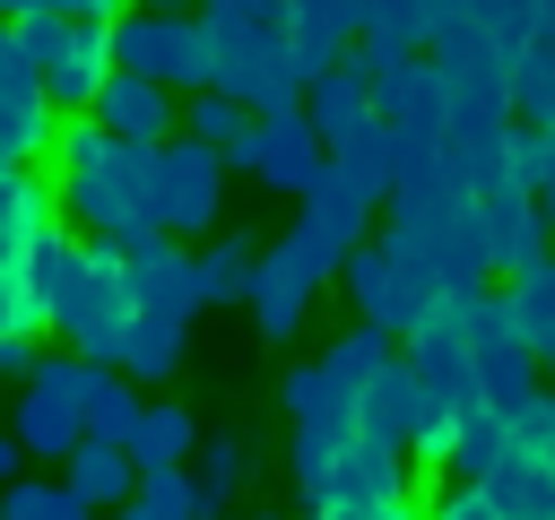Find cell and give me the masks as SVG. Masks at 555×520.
Listing matches in <instances>:
<instances>
[{"label": "cell", "mask_w": 555, "mask_h": 520, "mask_svg": "<svg viewBox=\"0 0 555 520\" xmlns=\"http://www.w3.org/2000/svg\"><path fill=\"white\" fill-rule=\"evenodd\" d=\"M43 165H52L61 234H78V243H121V234L156 225V217H147V147L104 139L87 113L52 130V156H43Z\"/></svg>", "instance_id": "6da1fadb"}, {"label": "cell", "mask_w": 555, "mask_h": 520, "mask_svg": "<svg viewBox=\"0 0 555 520\" xmlns=\"http://www.w3.org/2000/svg\"><path fill=\"white\" fill-rule=\"evenodd\" d=\"M199 43H208V87L234 95L251 121L304 104V78L286 61V9L278 0H208L199 9Z\"/></svg>", "instance_id": "7a4b0ae2"}, {"label": "cell", "mask_w": 555, "mask_h": 520, "mask_svg": "<svg viewBox=\"0 0 555 520\" xmlns=\"http://www.w3.org/2000/svg\"><path fill=\"white\" fill-rule=\"evenodd\" d=\"M130 286H121V269H113V251L104 243H78L69 251V269L52 277V295H43V329L78 355V364H95V373H113L121 364V338H130Z\"/></svg>", "instance_id": "3957f363"}, {"label": "cell", "mask_w": 555, "mask_h": 520, "mask_svg": "<svg viewBox=\"0 0 555 520\" xmlns=\"http://www.w3.org/2000/svg\"><path fill=\"white\" fill-rule=\"evenodd\" d=\"M26 69H35V95L52 104V121H78L95 104V87L113 78V35L104 26H78V17H9Z\"/></svg>", "instance_id": "277c9868"}, {"label": "cell", "mask_w": 555, "mask_h": 520, "mask_svg": "<svg viewBox=\"0 0 555 520\" xmlns=\"http://www.w3.org/2000/svg\"><path fill=\"white\" fill-rule=\"evenodd\" d=\"M113 69L121 78H147L165 87L173 104L208 87V43H199V17H165V9H130L113 26Z\"/></svg>", "instance_id": "5b68a950"}, {"label": "cell", "mask_w": 555, "mask_h": 520, "mask_svg": "<svg viewBox=\"0 0 555 520\" xmlns=\"http://www.w3.org/2000/svg\"><path fill=\"white\" fill-rule=\"evenodd\" d=\"M217 208H225V156L191 147L182 130L165 147H147V217H156V234H173V243L182 234H208Z\"/></svg>", "instance_id": "8992f818"}, {"label": "cell", "mask_w": 555, "mask_h": 520, "mask_svg": "<svg viewBox=\"0 0 555 520\" xmlns=\"http://www.w3.org/2000/svg\"><path fill=\"white\" fill-rule=\"evenodd\" d=\"M356 243H373V208H364L338 173H321V182L295 199V225L278 234V251L304 269V286H330V277H338V260H347Z\"/></svg>", "instance_id": "52a82bcc"}, {"label": "cell", "mask_w": 555, "mask_h": 520, "mask_svg": "<svg viewBox=\"0 0 555 520\" xmlns=\"http://www.w3.org/2000/svg\"><path fill=\"white\" fill-rule=\"evenodd\" d=\"M104 251H113V269H121V286H130V312H139V321H173V329H191V321H199L191 251H182L173 234L139 225V234H121V243H104Z\"/></svg>", "instance_id": "ba28073f"}, {"label": "cell", "mask_w": 555, "mask_h": 520, "mask_svg": "<svg viewBox=\"0 0 555 520\" xmlns=\"http://www.w3.org/2000/svg\"><path fill=\"white\" fill-rule=\"evenodd\" d=\"M225 165H243L251 182H269V191H286V199H304V191L330 173V156H321V139L304 130V113H269V121H251V130L225 147Z\"/></svg>", "instance_id": "9c48e42d"}, {"label": "cell", "mask_w": 555, "mask_h": 520, "mask_svg": "<svg viewBox=\"0 0 555 520\" xmlns=\"http://www.w3.org/2000/svg\"><path fill=\"white\" fill-rule=\"evenodd\" d=\"M373 503H416L408 451H382V442L347 433L338 459H330V477H321V494H312V520H321V511H373Z\"/></svg>", "instance_id": "30bf717a"}, {"label": "cell", "mask_w": 555, "mask_h": 520, "mask_svg": "<svg viewBox=\"0 0 555 520\" xmlns=\"http://www.w3.org/2000/svg\"><path fill=\"white\" fill-rule=\"evenodd\" d=\"M477 234H486V277H520V269H538L555 251V234L538 225V199L512 191V182L477 199Z\"/></svg>", "instance_id": "8fae6325"}, {"label": "cell", "mask_w": 555, "mask_h": 520, "mask_svg": "<svg viewBox=\"0 0 555 520\" xmlns=\"http://www.w3.org/2000/svg\"><path fill=\"white\" fill-rule=\"evenodd\" d=\"M173 113H182V104H173L165 87L121 78V69H113V78L95 87V104H87V121H95L104 139H121V147H165V139H173Z\"/></svg>", "instance_id": "7c38bea8"}, {"label": "cell", "mask_w": 555, "mask_h": 520, "mask_svg": "<svg viewBox=\"0 0 555 520\" xmlns=\"http://www.w3.org/2000/svg\"><path fill=\"white\" fill-rule=\"evenodd\" d=\"M243 303H251V329L278 347V338H295V329H304V312H312V286H304V269H295V260L269 243V251H251Z\"/></svg>", "instance_id": "4fadbf2b"}, {"label": "cell", "mask_w": 555, "mask_h": 520, "mask_svg": "<svg viewBox=\"0 0 555 520\" xmlns=\"http://www.w3.org/2000/svg\"><path fill=\"white\" fill-rule=\"evenodd\" d=\"M304 130L321 139V156L338 147V139H356L364 121H373V87H364V69L356 61H338V69H321V78H304Z\"/></svg>", "instance_id": "5bb4252c"}, {"label": "cell", "mask_w": 555, "mask_h": 520, "mask_svg": "<svg viewBox=\"0 0 555 520\" xmlns=\"http://www.w3.org/2000/svg\"><path fill=\"white\" fill-rule=\"evenodd\" d=\"M347 43H356V9H347V0H295V9H286V61H295V78L338 69Z\"/></svg>", "instance_id": "9a60e30c"}, {"label": "cell", "mask_w": 555, "mask_h": 520, "mask_svg": "<svg viewBox=\"0 0 555 520\" xmlns=\"http://www.w3.org/2000/svg\"><path fill=\"white\" fill-rule=\"evenodd\" d=\"M555 260V251H546ZM520 269V277H503V312H512V338L529 347V364L555 381V269Z\"/></svg>", "instance_id": "2e32d148"}, {"label": "cell", "mask_w": 555, "mask_h": 520, "mask_svg": "<svg viewBox=\"0 0 555 520\" xmlns=\"http://www.w3.org/2000/svg\"><path fill=\"white\" fill-rule=\"evenodd\" d=\"M330 173H338L364 208H390V191H399V139H390L382 121H364L356 139H338V147H330Z\"/></svg>", "instance_id": "e0dca14e"}, {"label": "cell", "mask_w": 555, "mask_h": 520, "mask_svg": "<svg viewBox=\"0 0 555 520\" xmlns=\"http://www.w3.org/2000/svg\"><path fill=\"white\" fill-rule=\"evenodd\" d=\"M43 234H61L52 182H43V173H9V165H0V260H26Z\"/></svg>", "instance_id": "ac0fdd59"}, {"label": "cell", "mask_w": 555, "mask_h": 520, "mask_svg": "<svg viewBox=\"0 0 555 520\" xmlns=\"http://www.w3.org/2000/svg\"><path fill=\"white\" fill-rule=\"evenodd\" d=\"M191 451H199V425H191V407L182 399H147L139 407V433H130V468L139 477H156V468H191Z\"/></svg>", "instance_id": "d6986e66"}, {"label": "cell", "mask_w": 555, "mask_h": 520, "mask_svg": "<svg viewBox=\"0 0 555 520\" xmlns=\"http://www.w3.org/2000/svg\"><path fill=\"white\" fill-rule=\"evenodd\" d=\"M486 511L494 520H555V468L546 459H520V451H503L494 468H486Z\"/></svg>", "instance_id": "ffe728a7"}, {"label": "cell", "mask_w": 555, "mask_h": 520, "mask_svg": "<svg viewBox=\"0 0 555 520\" xmlns=\"http://www.w3.org/2000/svg\"><path fill=\"white\" fill-rule=\"evenodd\" d=\"M61 485H69V494H78V511L95 520V511H121V503H130L139 468H130L121 451H104V442H78V451L61 459Z\"/></svg>", "instance_id": "44dd1931"}, {"label": "cell", "mask_w": 555, "mask_h": 520, "mask_svg": "<svg viewBox=\"0 0 555 520\" xmlns=\"http://www.w3.org/2000/svg\"><path fill=\"white\" fill-rule=\"evenodd\" d=\"M9 442H17L26 459H69V451L87 442V425H78V407H69V399L26 390V399H17V416H9Z\"/></svg>", "instance_id": "7402d4cb"}, {"label": "cell", "mask_w": 555, "mask_h": 520, "mask_svg": "<svg viewBox=\"0 0 555 520\" xmlns=\"http://www.w3.org/2000/svg\"><path fill=\"white\" fill-rule=\"evenodd\" d=\"M191 494H199V520H217L225 503H234V485L251 477V442L243 433H199V451H191Z\"/></svg>", "instance_id": "603a6c76"}, {"label": "cell", "mask_w": 555, "mask_h": 520, "mask_svg": "<svg viewBox=\"0 0 555 520\" xmlns=\"http://www.w3.org/2000/svg\"><path fill=\"white\" fill-rule=\"evenodd\" d=\"M546 390V373L529 364V347H486L477 355V407L486 416H512V407H529Z\"/></svg>", "instance_id": "cb8c5ba5"}, {"label": "cell", "mask_w": 555, "mask_h": 520, "mask_svg": "<svg viewBox=\"0 0 555 520\" xmlns=\"http://www.w3.org/2000/svg\"><path fill=\"white\" fill-rule=\"evenodd\" d=\"M503 459V416H486V407H460L451 416V442H442V468H451V485H486V468Z\"/></svg>", "instance_id": "d4e9b609"}, {"label": "cell", "mask_w": 555, "mask_h": 520, "mask_svg": "<svg viewBox=\"0 0 555 520\" xmlns=\"http://www.w3.org/2000/svg\"><path fill=\"white\" fill-rule=\"evenodd\" d=\"M173 130L191 139V147H208V156H225L243 130H251V113L234 104V95H217V87H199V95H182V113H173Z\"/></svg>", "instance_id": "484cf974"}, {"label": "cell", "mask_w": 555, "mask_h": 520, "mask_svg": "<svg viewBox=\"0 0 555 520\" xmlns=\"http://www.w3.org/2000/svg\"><path fill=\"white\" fill-rule=\"evenodd\" d=\"M243 277H251V243H243V234H217L208 251H191V295H199V312H208V303H243Z\"/></svg>", "instance_id": "4316f807"}, {"label": "cell", "mask_w": 555, "mask_h": 520, "mask_svg": "<svg viewBox=\"0 0 555 520\" xmlns=\"http://www.w3.org/2000/svg\"><path fill=\"white\" fill-rule=\"evenodd\" d=\"M139 390L121 381V373H104L95 390H87V407H78V425H87V442H104V451H130V433H139Z\"/></svg>", "instance_id": "83f0119b"}, {"label": "cell", "mask_w": 555, "mask_h": 520, "mask_svg": "<svg viewBox=\"0 0 555 520\" xmlns=\"http://www.w3.org/2000/svg\"><path fill=\"white\" fill-rule=\"evenodd\" d=\"M338 286H347L356 321L382 329V312H390V251H382V243H356V251L338 260ZM382 338H390V329H382Z\"/></svg>", "instance_id": "f1b7e54d"}, {"label": "cell", "mask_w": 555, "mask_h": 520, "mask_svg": "<svg viewBox=\"0 0 555 520\" xmlns=\"http://www.w3.org/2000/svg\"><path fill=\"white\" fill-rule=\"evenodd\" d=\"M182 338H191V329H173V321H130V338H121V364H113V373H121L130 390H139V381H165V373L182 364Z\"/></svg>", "instance_id": "f546056e"}, {"label": "cell", "mask_w": 555, "mask_h": 520, "mask_svg": "<svg viewBox=\"0 0 555 520\" xmlns=\"http://www.w3.org/2000/svg\"><path fill=\"white\" fill-rule=\"evenodd\" d=\"M503 95H512V121H538V130H555V52L520 43V52H512V78H503Z\"/></svg>", "instance_id": "4dcf8cb0"}, {"label": "cell", "mask_w": 555, "mask_h": 520, "mask_svg": "<svg viewBox=\"0 0 555 520\" xmlns=\"http://www.w3.org/2000/svg\"><path fill=\"white\" fill-rule=\"evenodd\" d=\"M503 182L538 199V191L555 182V130H538V121H512V139H503Z\"/></svg>", "instance_id": "1f68e13d"}, {"label": "cell", "mask_w": 555, "mask_h": 520, "mask_svg": "<svg viewBox=\"0 0 555 520\" xmlns=\"http://www.w3.org/2000/svg\"><path fill=\"white\" fill-rule=\"evenodd\" d=\"M130 520H199V494H191V477L182 468H156V477H139L130 485V503H121Z\"/></svg>", "instance_id": "d6a6232c"}, {"label": "cell", "mask_w": 555, "mask_h": 520, "mask_svg": "<svg viewBox=\"0 0 555 520\" xmlns=\"http://www.w3.org/2000/svg\"><path fill=\"white\" fill-rule=\"evenodd\" d=\"M0 520H87V511L61 477H17V485H0Z\"/></svg>", "instance_id": "836d02e7"}, {"label": "cell", "mask_w": 555, "mask_h": 520, "mask_svg": "<svg viewBox=\"0 0 555 520\" xmlns=\"http://www.w3.org/2000/svg\"><path fill=\"white\" fill-rule=\"evenodd\" d=\"M95 381H104V373H95V364H78V355L61 347V355H35V381H26V390H43V399H69V407H87V390H95Z\"/></svg>", "instance_id": "e575fe53"}, {"label": "cell", "mask_w": 555, "mask_h": 520, "mask_svg": "<svg viewBox=\"0 0 555 520\" xmlns=\"http://www.w3.org/2000/svg\"><path fill=\"white\" fill-rule=\"evenodd\" d=\"M43 329V312L17 295V277H9V260H0V338H35Z\"/></svg>", "instance_id": "d590c367"}, {"label": "cell", "mask_w": 555, "mask_h": 520, "mask_svg": "<svg viewBox=\"0 0 555 520\" xmlns=\"http://www.w3.org/2000/svg\"><path fill=\"white\" fill-rule=\"evenodd\" d=\"M425 520H494V511H486V494H477V485H442V503H434Z\"/></svg>", "instance_id": "8d00e7d4"}, {"label": "cell", "mask_w": 555, "mask_h": 520, "mask_svg": "<svg viewBox=\"0 0 555 520\" xmlns=\"http://www.w3.org/2000/svg\"><path fill=\"white\" fill-rule=\"evenodd\" d=\"M61 17H78V26H104V35H113V26L130 17V0H61Z\"/></svg>", "instance_id": "74e56055"}, {"label": "cell", "mask_w": 555, "mask_h": 520, "mask_svg": "<svg viewBox=\"0 0 555 520\" xmlns=\"http://www.w3.org/2000/svg\"><path fill=\"white\" fill-rule=\"evenodd\" d=\"M0 373L9 381H35V338H0Z\"/></svg>", "instance_id": "f35d334b"}, {"label": "cell", "mask_w": 555, "mask_h": 520, "mask_svg": "<svg viewBox=\"0 0 555 520\" xmlns=\"http://www.w3.org/2000/svg\"><path fill=\"white\" fill-rule=\"evenodd\" d=\"M17 477H26V451H17L9 433H0V485H17Z\"/></svg>", "instance_id": "ab89813d"}, {"label": "cell", "mask_w": 555, "mask_h": 520, "mask_svg": "<svg viewBox=\"0 0 555 520\" xmlns=\"http://www.w3.org/2000/svg\"><path fill=\"white\" fill-rule=\"evenodd\" d=\"M26 69V52H17V35H9V17H0V78H17Z\"/></svg>", "instance_id": "60d3db41"}, {"label": "cell", "mask_w": 555, "mask_h": 520, "mask_svg": "<svg viewBox=\"0 0 555 520\" xmlns=\"http://www.w3.org/2000/svg\"><path fill=\"white\" fill-rule=\"evenodd\" d=\"M529 43H538V52H555V0H538V26H529Z\"/></svg>", "instance_id": "b9f144b4"}, {"label": "cell", "mask_w": 555, "mask_h": 520, "mask_svg": "<svg viewBox=\"0 0 555 520\" xmlns=\"http://www.w3.org/2000/svg\"><path fill=\"white\" fill-rule=\"evenodd\" d=\"M9 17H61V0H0Z\"/></svg>", "instance_id": "7bdbcfd3"}, {"label": "cell", "mask_w": 555, "mask_h": 520, "mask_svg": "<svg viewBox=\"0 0 555 520\" xmlns=\"http://www.w3.org/2000/svg\"><path fill=\"white\" fill-rule=\"evenodd\" d=\"M434 9H442V17H468V0H434Z\"/></svg>", "instance_id": "ee69618b"}, {"label": "cell", "mask_w": 555, "mask_h": 520, "mask_svg": "<svg viewBox=\"0 0 555 520\" xmlns=\"http://www.w3.org/2000/svg\"><path fill=\"white\" fill-rule=\"evenodd\" d=\"M251 520H278V511H251Z\"/></svg>", "instance_id": "f6af8a7d"}, {"label": "cell", "mask_w": 555, "mask_h": 520, "mask_svg": "<svg viewBox=\"0 0 555 520\" xmlns=\"http://www.w3.org/2000/svg\"><path fill=\"white\" fill-rule=\"evenodd\" d=\"M546 468H555V451H546Z\"/></svg>", "instance_id": "bcb514c9"}, {"label": "cell", "mask_w": 555, "mask_h": 520, "mask_svg": "<svg viewBox=\"0 0 555 520\" xmlns=\"http://www.w3.org/2000/svg\"><path fill=\"white\" fill-rule=\"evenodd\" d=\"M113 520H130V511H113Z\"/></svg>", "instance_id": "7dc6e473"}, {"label": "cell", "mask_w": 555, "mask_h": 520, "mask_svg": "<svg viewBox=\"0 0 555 520\" xmlns=\"http://www.w3.org/2000/svg\"><path fill=\"white\" fill-rule=\"evenodd\" d=\"M278 9H295V0H278Z\"/></svg>", "instance_id": "c3c4849f"}, {"label": "cell", "mask_w": 555, "mask_h": 520, "mask_svg": "<svg viewBox=\"0 0 555 520\" xmlns=\"http://www.w3.org/2000/svg\"><path fill=\"white\" fill-rule=\"evenodd\" d=\"M546 269H555V260H546Z\"/></svg>", "instance_id": "681fc988"}, {"label": "cell", "mask_w": 555, "mask_h": 520, "mask_svg": "<svg viewBox=\"0 0 555 520\" xmlns=\"http://www.w3.org/2000/svg\"><path fill=\"white\" fill-rule=\"evenodd\" d=\"M0 17H9V9H0Z\"/></svg>", "instance_id": "f907efd6"}, {"label": "cell", "mask_w": 555, "mask_h": 520, "mask_svg": "<svg viewBox=\"0 0 555 520\" xmlns=\"http://www.w3.org/2000/svg\"><path fill=\"white\" fill-rule=\"evenodd\" d=\"M546 390H555V381H546Z\"/></svg>", "instance_id": "816d5d0a"}]
</instances>
